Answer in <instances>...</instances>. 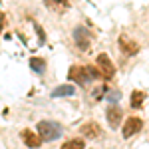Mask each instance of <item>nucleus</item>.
<instances>
[{"label": "nucleus", "instance_id": "1", "mask_svg": "<svg viewBox=\"0 0 149 149\" xmlns=\"http://www.w3.org/2000/svg\"><path fill=\"white\" fill-rule=\"evenodd\" d=\"M62 125L50 119H42L38 121V135L42 137V141H54V139L62 137Z\"/></svg>", "mask_w": 149, "mask_h": 149}, {"label": "nucleus", "instance_id": "2", "mask_svg": "<svg viewBox=\"0 0 149 149\" xmlns=\"http://www.w3.org/2000/svg\"><path fill=\"white\" fill-rule=\"evenodd\" d=\"M74 40H76V46L80 48L81 52H86L90 48V44H92V34L88 32L86 26H78L74 30Z\"/></svg>", "mask_w": 149, "mask_h": 149}, {"label": "nucleus", "instance_id": "3", "mask_svg": "<svg viewBox=\"0 0 149 149\" xmlns=\"http://www.w3.org/2000/svg\"><path fill=\"white\" fill-rule=\"evenodd\" d=\"M95 62H97V68L102 70V74H103L105 80H111V78L115 76V66H113V62L109 60L107 54H100V56L95 58Z\"/></svg>", "mask_w": 149, "mask_h": 149}, {"label": "nucleus", "instance_id": "4", "mask_svg": "<svg viewBox=\"0 0 149 149\" xmlns=\"http://www.w3.org/2000/svg\"><path fill=\"white\" fill-rule=\"evenodd\" d=\"M105 117H107V123L111 129H117L119 123H121V119H123V111H121V107L119 105H109L107 109H105Z\"/></svg>", "mask_w": 149, "mask_h": 149}, {"label": "nucleus", "instance_id": "5", "mask_svg": "<svg viewBox=\"0 0 149 149\" xmlns=\"http://www.w3.org/2000/svg\"><path fill=\"white\" fill-rule=\"evenodd\" d=\"M141 127H143V121L139 119V117H127L125 121H123V129H121V133H123V137H131V135H135L141 131Z\"/></svg>", "mask_w": 149, "mask_h": 149}, {"label": "nucleus", "instance_id": "6", "mask_svg": "<svg viewBox=\"0 0 149 149\" xmlns=\"http://www.w3.org/2000/svg\"><path fill=\"white\" fill-rule=\"evenodd\" d=\"M68 80L70 81H76V84H86V81L90 80V76H88V68H84V66H72L68 70Z\"/></svg>", "mask_w": 149, "mask_h": 149}, {"label": "nucleus", "instance_id": "7", "mask_svg": "<svg viewBox=\"0 0 149 149\" xmlns=\"http://www.w3.org/2000/svg\"><path fill=\"white\" fill-rule=\"evenodd\" d=\"M119 50L125 54V56H135L139 52V44L129 40L127 36H119Z\"/></svg>", "mask_w": 149, "mask_h": 149}, {"label": "nucleus", "instance_id": "8", "mask_svg": "<svg viewBox=\"0 0 149 149\" xmlns=\"http://www.w3.org/2000/svg\"><path fill=\"white\" fill-rule=\"evenodd\" d=\"M20 137H22L24 145H26V147H30V149H36V147H40V145H42V137H40V135H36L34 131H30V129H24L22 133H20Z\"/></svg>", "mask_w": 149, "mask_h": 149}, {"label": "nucleus", "instance_id": "9", "mask_svg": "<svg viewBox=\"0 0 149 149\" xmlns=\"http://www.w3.org/2000/svg\"><path fill=\"white\" fill-rule=\"evenodd\" d=\"M80 133L84 135V137L95 139V137H100V135H102V129H100V125H97V123L90 121V123H84V125L80 127Z\"/></svg>", "mask_w": 149, "mask_h": 149}, {"label": "nucleus", "instance_id": "10", "mask_svg": "<svg viewBox=\"0 0 149 149\" xmlns=\"http://www.w3.org/2000/svg\"><path fill=\"white\" fill-rule=\"evenodd\" d=\"M74 93H76V86L64 84V86H58L52 92V97H68V95H74Z\"/></svg>", "mask_w": 149, "mask_h": 149}, {"label": "nucleus", "instance_id": "11", "mask_svg": "<svg viewBox=\"0 0 149 149\" xmlns=\"http://www.w3.org/2000/svg\"><path fill=\"white\" fill-rule=\"evenodd\" d=\"M143 100H145V92H141V90H133V92H131L129 105H131L133 109H139V107L143 105Z\"/></svg>", "mask_w": 149, "mask_h": 149}, {"label": "nucleus", "instance_id": "12", "mask_svg": "<svg viewBox=\"0 0 149 149\" xmlns=\"http://www.w3.org/2000/svg\"><path fill=\"white\" fill-rule=\"evenodd\" d=\"M30 68L34 70L36 74H44V70H46V62H44V58H40V56H34V58H30Z\"/></svg>", "mask_w": 149, "mask_h": 149}, {"label": "nucleus", "instance_id": "13", "mask_svg": "<svg viewBox=\"0 0 149 149\" xmlns=\"http://www.w3.org/2000/svg\"><path fill=\"white\" fill-rule=\"evenodd\" d=\"M84 147H86L84 139H70V141H66L60 149H84Z\"/></svg>", "mask_w": 149, "mask_h": 149}, {"label": "nucleus", "instance_id": "14", "mask_svg": "<svg viewBox=\"0 0 149 149\" xmlns=\"http://www.w3.org/2000/svg\"><path fill=\"white\" fill-rule=\"evenodd\" d=\"M88 76H90V80H100V78H103L102 70L100 68H92V66H88Z\"/></svg>", "mask_w": 149, "mask_h": 149}, {"label": "nucleus", "instance_id": "15", "mask_svg": "<svg viewBox=\"0 0 149 149\" xmlns=\"http://www.w3.org/2000/svg\"><path fill=\"white\" fill-rule=\"evenodd\" d=\"M32 26H34L36 34H38V38H40V44H44V42H46V32L42 30V26H40V24H36V22H34Z\"/></svg>", "mask_w": 149, "mask_h": 149}, {"label": "nucleus", "instance_id": "16", "mask_svg": "<svg viewBox=\"0 0 149 149\" xmlns=\"http://www.w3.org/2000/svg\"><path fill=\"white\" fill-rule=\"evenodd\" d=\"M105 95H107V100H111V102H115V100L119 97V93H117V92H109V90H107V93H105Z\"/></svg>", "mask_w": 149, "mask_h": 149}, {"label": "nucleus", "instance_id": "17", "mask_svg": "<svg viewBox=\"0 0 149 149\" xmlns=\"http://www.w3.org/2000/svg\"><path fill=\"white\" fill-rule=\"evenodd\" d=\"M58 2H62V0H58Z\"/></svg>", "mask_w": 149, "mask_h": 149}]
</instances>
